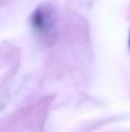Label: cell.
I'll list each match as a JSON object with an SVG mask.
<instances>
[{"label": "cell", "mask_w": 130, "mask_h": 132, "mask_svg": "<svg viewBox=\"0 0 130 132\" xmlns=\"http://www.w3.org/2000/svg\"><path fill=\"white\" fill-rule=\"evenodd\" d=\"M50 17L43 9H37L32 15V24L38 32H45L48 30L50 26Z\"/></svg>", "instance_id": "6da1fadb"}]
</instances>
